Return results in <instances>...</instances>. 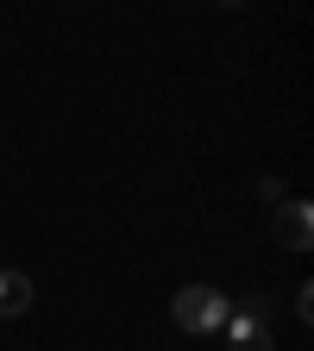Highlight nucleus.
<instances>
[{
    "instance_id": "nucleus-1",
    "label": "nucleus",
    "mask_w": 314,
    "mask_h": 351,
    "mask_svg": "<svg viewBox=\"0 0 314 351\" xmlns=\"http://www.w3.org/2000/svg\"><path fill=\"white\" fill-rule=\"evenodd\" d=\"M170 314H176V326H183V332L208 339V332H220V326H227V314H233V301L220 295V289H208V282H189V289H176V301H170Z\"/></svg>"
},
{
    "instance_id": "nucleus-2",
    "label": "nucleus",
    "mask_w": 314,
    "mask_h": 351,
    "mask_svg": "<svg viewBox=\"0 0 314 351\" xmlns=\"http://www.w3.org/2000/svg\"><path fill=\"white\" fill-rule=\"evenodd\" d=\"M264 320H271V301H264V295H245V307H233L220 332H227V345L239 351V345H251V339H271V332H264Z\"/></svg>"
},
{
    "instance_id": "nucleus-3",
    "label": "nucleus",
    "mask_w": 314,
    "mask_h": 351,
    "mask_svg": "<svg viewBox=\"0 0 314 351\" xmlns=\"http://www.w3.org/2000/svg\"><path fill=\"white\" fill-rule=\"evenodd\" d=\"M277 239H283L289 251H308V245H314V207H308V201H283V207H277Z\"/></svg>"
},
{
    "instance_id": "nucleus-4",
    "label": "nucleus",
    "mask_w": 314,
    "mask_h": 351,
    "mask_svg": "<svg viewBox=\"0 0 314 351\" xmlns=\"http://www.w3.org/2000/svg\"><path fill=\"white\" fill-rule=\"evenodd\" d=\"M25 307H32L25 270H0V314H25Z\"/></svg>"
},
{
    "instance_id": "nucleus-5",
    "label": "nucleus",
    "mask_w": 314,
    "mask_h": 351,
    "mask_svg": "<svg viewBox=\"0 0 314 351\" xmlns=\"http://www.w3.org/2000/svg\"><path fill=\"white\" fill-rule=\"evenodd\" d=\"M295 314H302V320H314V289H308V282L295 289Z\"/></svg>"
},
{
    "instance_id": "nucleus-6",
    "label": "nucleus",
    "mask_w": 314,
    "mask_h": 351,
    "mask_svg": "<svg viewBox=\"0 0 314 351\" xmlns=\"http://www.w3.org/2000/svg\"><path fill=\"white\" fill-rule=\"evenodd\" d=\"M239 351H271V339H251V345H239Z\"/></svg>"
}]
</instances>
